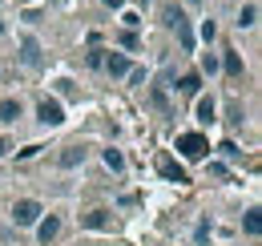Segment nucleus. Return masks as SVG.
Segmentation results:
<instances>
[{"instance_id": "nucleus-21", "label": "nucleus", "mask_w": 262, "mask_h": 246, "mask_svg": "<svg viewBox=\"0 0 262 246\" xmlns=\"http://www.w3.org/2000/svg\"><path fill=\"white\" fill-rule=\"evenodd\" d=\"M210 230H214V222H210V218H202V222H198V230H194V242H206V238H210Z\"/></svg>"}, {"instance_id": "nucleus-30", "label": "nucleus", "mask_w": 262, "mask_h": 246, "mask_svg": "<svg viewBox=\"0 0 262 246\" xmlns=\"http://www.w3.org/2000/svg\"><path fill=\"white\" fill-rule=\"evenodd\" d=\"M0 32H4V20H0Z\"/></svg>"}, {"instance_id": "nucleus-28", "label": "nucleus", "mask_w": 262, "mask_h": 246, "mask_svg": "<svg viewBox=\"0 0 262 246\" xmlns=\"http://www.w3.org/2000/svg\"><path fill=\"white\" fill-rule=\"evenodd\" d=\"M4 154H8V141H4V137H0V157H4Z\"/></svg>"}, {"instance_id": "nucleus-13", "label": "nucleus", "mask_w": 262, "mask_h": 246, "mask_svg": "<svg viewBox=\"0 0 262 246\" xmlns=\"http://www.w3.org/2000/svg\"><path fill=\"white\" fill-rule=\"evenodd\" d=\"M258 25V4H242L238 8V29H254Z\"/></svg>"}, {"instance_id": "nucleus-23", "label": "nucleus", "mask_w": 262, "mask_h": 246, "mask_svg": "<svg viewBox=\"0 0 262 246\" xmlns=\"http://www.w3.org/2000/svg\"><path fill=\"white\" fill-rule=\"evenodd\" d=\"M214 36H218V25H214V20H202V40H206V45H210V40H214Z\"/></svg>"}, {"instance_id": "nucleus-25", "label": "nucleus", "mask_w": 262, "mask_h": 246, "mask_svg": "<svg viewBox=\"0 0 262 246\" xmlns=\"http://www.w3.org/2000/svg\"><path fill=\"white\" fill-rule=\"evenodd\" d=\"M101 65H105V49H93L89 53V69H101Z\"/></svg>"}, {"instance_id": "nucleus-22", "label": "nucleus", "mask_w": 262, "mask_h": 246, "mask_svg": "<svg viewBox=\"0 0 262 246\" xmlns=\"http://www.w3.org/2000/svg\"><path fill=\"white\" fill-rule=\"evenodd\" d=\"M218 150H222V157H230V161H238V157H242V150H238V146H234V141H222V146H218Z\"/></svg>"}, {"instance_id": "nucleus-3", "label": "nucleus", "mask_w": 262, "mask_h": 246, "mask_svg": "<svg viewBox=\"0 0 262 246\" xmlns=\"http://www.w3.org/2000/svg\"><path fill=\"white\" fill-rule=\"evenodd\" d=\"M210 150V141L202 137V133H178V154L186 157V161H198V157H206Z\"/></svg>"}, {"instance_id": "nucleus-6", "label": "nucleus", "mask_w": 262, "mask_h": 246, "mask_svg": "<svg viewBox=\"0 0 262 246\" xmlns=\"http://www.w3.org/2000/svg\"><path fill=\"white\" fill-rule=\"evenodd\" d=\"M20 65L25 69H40V45H36V36H20Z\"/></svg>"}, {"instance_id": "nucleus-18", "label": "nucleus", "mask_w": 262, "mask_h": 246, "mask_svg": "<svg viewBox=\"0 0 262 246\" xmlns=\"http://www.w3.org/2000/svg\"><path fill=\"white\" fill-rule=\"evenodd\" d=\"M178 40L186 53H194V32H190V20H178Z\"/></svg>"}, {"instance_id": "nucleus-27", "label": "nucleus", "mask_w": 262, "mask_h": 246, "mask_svg": "<svg viewBox=\"0 0 262 246\" xmlns=\"http://www.w3.org/2000/svg\"><path fill=\"white\" fill-rule=\"evenodd\" d=\"M121 4H125V0H105V8H121Z\"/></svg>"}, {"instance_id": "nucleus-29", "label": "nucleus", "mask_w": 262, "mask_h": 246, "mask_svg": "<svg viewBox=\"0 0 262 246\" xmlns=\"http://www.w3.org/2000/svg\"><path fill=\"white\" fill-rule=\"evenodd\" d=\"M186 4H202V0H186Z\"/></svg>"}, {"instance_id": "nucleus-2", "label": "nucleus", "mask_w": 262, "mask_h": 246, "mask_svg": "<svg viewBox=\"0 0 262 246\" xmlns=\"http://www.w3.org/2000/svg\"><path fill=\"white\" fill-rule=\"evenodd\" d=\"M36 121L45 125V129H57V125H65V105H61L57 97H45V101L36 105Z\"/></svg>"}, {"instance_id": "nucleus-20", "label": "nucleus", "mask_w": 262, "mask_h": 246, "mask_svg": "<svg viewBox=\"0 0 262 246\" xmlns=\"http://www.w3.org/2000/svg\"><path fill=\"white\" fill-rule=\"evenodd\" d=\"M149 101H154L158 109H169V93H165L162 85H154V89H149Z\"/></svg>"}, {"instance_id": "nucleus-10", "label": "nucleus", "mask_w": 262, "mask_h": 246, "mask_svg": "<svg viewBox=\"0 0 262 246\" xmlns=\"http://www.w3.org/2000/svg\"><path fill=\"white\" fill-rule=\"evenodd\" d=\"M242 234H246V238H258L262 234V210L258 206H250V210L242 214Z\"/></svg>"}, {"instance_id": "nucleus-4", "label": "nucleus", "mask_w": 262, "mask_h": 246, "mask_svg": "<svg viewBox=\"0 0 262 246\" xmlns=\"http://www.w3.org/2000/svg\"><path fill=\"white\" fill-rule=\"evenodd\" d=\"M25 117V101L20 97H0V125H16Z\"/></svg>"}, {"instance_id": "nucleus-26", "label": "nucleus", "mask_w": 262, "mask_h": 246, "mask_svg": "<svg viewBox=\"0 0 262 246\" xmlns=\"http://www.w3.org/2000/svg\"><path fill=\"white\" fill-rule=\"evenodd\" d=\"M121 45H125V49H137V32H121Z\"/></svg>"}, {"instance_id": "nucleus-9", "label": "nucleus", "mask_w": 262, "mask_h": 246, "mask_svg": "<svg viewBox=\"0 0 262 246\" xmlns=\"http://www.w3.org/2000/svg\"><path fill=\"white\" fill-rule=\"evenodd\" d=\"M109 77H125L129 73V57L125 53H105V65H101Z\"/></svg>"}, {"instance_id": "nucleus-7", "label": "nucleus", "mask_w": 262, "mask_h": 246, "mask_svg": "<svg viewBox=\"0 0 262 246\" xmlns=\"http://www.w3.org/2000/svg\"><path fill=\"white\" fill-rule=\"evenodd\" d=\"M113 226V214L109 210H89V214H81V230H109Z\"/></svg>"}, {"instance_id": "nucleus-8", "label": "nucleus", "mask_w": 262, "mask_h": 246, "mask_svg": "<svg viewBox=\"0 0 262 246\" xmlns=\"http://www.w3.org/2000/svg\"><path fill=\"white\" fill-rule=\"evenodd\" d=\"M194 113H198V125H214L218 121V101L214 97H198Z\"/></svg>"}, {"instance_id": "nucleus-11", "label": "nucleus", "mask_w": 262, "mask_h": 246, "mask_svg": "<svg viewBox=\"0 0 262 246\" xmlns=\"http://www.w3.org/2000/svg\"><path fill=\"white\" fill-rule=\"evenodd\" d=\"M57 166H61V170H77V166H85V146H69L65 154L57 157Z\"/></svg>"}, {"instance_id": "nucleus-5", "label": "nucleus", "mask_w": 262, "mask_h": 246, "mask_svg": "<svg viewBox=\"0 0 262 246\" xmlns=\"http://www.w3.org/2000/svg\"><path fill=\"white\" fill-rule=\"evenodd\" d=\"M57 234H61V218H57V214H49V218L36 222V242H40V246L57 242Z\"/></svg>"}, {"instance_id": "nucleus-19", "label": "nucleus", "mask_w": 262, "mask_h": 246, "mask_svg": "<svg viewBox=\"0 0 262 246\" xmlns=\"http://www.w3.org/2000/svg\"><path fill=\"white\" fill-rule=\"evenodd\" d=\"M242 121H246V109L234 101V105H230V113H226V125H230V129H242Z\"/></svg>"}, {"instance_id": "nucleus-15", "label": "nucleus", "mask_w": 262, "mask_h": 246, "mask_svg": "<svg viewBox=\"0 0 262 246\" xmlns=\"http://www.w3.org/2000/svg\"><path fill=\"white\" fill-rule=\"evenodd\" d=\"M218 61H222V69H226L230 77H242V57L234 49H226V57H218Z\"/></svg>"}, {"instance_id": "nucleus-24", "label": "nucleus", "mask_w": 262, "mask_h": 246, "mask_svg": "<svg viewBox=\"0 0 262 246\" xmlns=\"http://www.w3.org/2000/svg\"><path fill=\"white\" fill-rule=\"evenodd\" d=\"M121 25H125V29H137V25H141V16H137V12H121Z\"/></svg>"}, {"instance_id": "nucleus-16", "label": "nucleus", "mask_w": 262, "mask_h": 246, "mask_svg": "<svg viewBox=\"0 0 262 246\" xmlns=\"http://www.w3.org/2000/svg\"><path fill=\"white\" fill-rule=\"evenodd\" d=\"M101 157H105V166H109L113 174H121V170H125V154H121V150H113V146H109Z\"/></svg>"}, {"instance_id": "nucleus-1", "label": "nucleus", "mask_w": 262, "mask_h": 246, "mask_svg": "<svg viewBox=\"0 0 262 246\" xmlns=\"http://www.w3.org/2000/svg\"><path fill=\"white\" fill-rule=\"evenodd\" d=\"M45 218V206L36 198H16L12 202V226H36Z\"/></svg>"}, {"instance_id": "nucleus-12", "label": "nucleus", "mask_w": 262, "mask_h": 246, "mask_svg": "<svg viewBox=\"0 0 262 246\" xmlns=\"http://www.w3.org/2000/svg\"><path fill=\"white\" fill-rule=\"evenodd\" d=\"M178 97H198V89H202V77L198 73H186V77H178Z\"/></svg>"}, {"instance_id": "nucleus-14", "label": "nucleus", "mask_w": 262, "mask_h": 246, "mask_svg": "<svg viewBox=\"0 0 262 246\" xmlns=\"http://www.w3.org/2000/svg\"><path fill=\"white\" fill-rule=\"evenodd\" d=\"M202 73H206V77H214V73H222V61H218V53H214V49H206V53H202Z\"/></svg>"}, {"instance_id": "nucleus-17", "label": "nucleus", "mask_w": 262, "mask_h": 246, "mask_svg": "<svg viewBox=\"0 0 262 246\" xmlns=\"http://www.w3.org/2000/svg\"><path fill=\"white\" fill-rule=\"evenodd\" d=\"M178 20H186L182 8H178V4H165V8H162V25H165V29H178Z\"/></svg>"}]
</instances>
